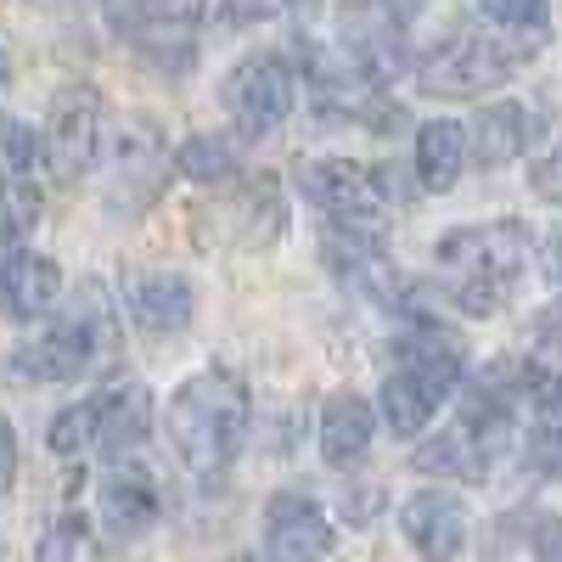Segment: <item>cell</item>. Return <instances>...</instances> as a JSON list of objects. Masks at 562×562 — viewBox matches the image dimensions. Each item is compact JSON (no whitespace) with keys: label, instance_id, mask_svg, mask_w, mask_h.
<instances>
[{"label":"cell","instance_id":"cell-1","mask_svg":"<svg viewBox=\"0 0 562 562\" xmlns=\"http://www.w3.org/2000/svg\"><path fill=\"white\" fill-rule=\"evenodd\" d=\"M248 383L237 371H198V378H186L169 400V439L180 450V461L198 473L203 490H220V479L231 473V461H237V445L248 434Z\"/></svg>","mask_w":562,"mask_h":562},{"label":"cell","instance_id":"cell-2","mask_svg":"<svg viewBox=\"0 0 562 562\" xmlns=\"http://www.w3.org/2000/svg\"><path fill=\"white\" fill-rule=\"evenodd\" d=\"M434 259L450 281V304L461 315H495L512 293V281L529 265V225L524 220H490V225L445 231Z\"/></svg>","mask_w":562,"mask_h":562},{"label":"cell","instance_id":"cell-3","mask_svg":"<svg viewBox=\"0 0 562 562\" xmlns=\"http://www.w3.org/2000/svg\"><path fill=\"white\" fill-rule=\"evenodd\" d=\"M535 57V45L512 40L501 29H467V34H445L434 40L428 52L411 63V79L422 97H445V102H461V97H484V90L506 85L518 74V63Z\"/></svg>","mask_w":562,"mask_h":562},{"label":"cell","instance_id":"cell-4","mask_svg":"<svg viewBox=\"0 0 562 562\" xmlns=\"http://www.w3.org/2000/svg\"><path fill=\"white\" fill-rule=\"evenodd\" d=\"M108 344H113V310H108V293L90 281L40 338H29L12 355V371L23 383H74L108 355Z\"/></svg>","mask_w":562,"mask_h":562},{"label":"cell","instance_id":"cell-5","mask_svg":"<svg viewBox=\"0 0 562 562\" xmlns=\"http://www.w3.org/2000/svg\"><path fill=\"white\" fill-rule=\"evenodd\" d=\"M506 445H512V405H501L495 394L473 389L450 428L434 445L416 450V467H422V473H439V479L484 484L495 473V461L506 456Z\"/></svg>","mask_w":562,"mask_h":562},{"label":"cell","instance_id":"cell-6","mask_svg":"<svg viewBox=\"0 0 562 562\" xmlns=\"http://www.w3.org/2000/svg\"><path fill=\"white\" fill-rule=\"evenodd\" d=\"M338 79H355L378 90L400 74H411V45H405V12L394 0H338Z\"/></svg>","mask_w":562,"mask_h":562},{"label":"cell","instance_id":"cell-7","mask_svg":"<svg viewBox=\"0 0 562 562\" xmlns=\"http://www.w3.org/2000/svg\"><path fill=\"white\" fill-rule=\"evenodd\" d=\"M299 186H304V198L333 220V231L360 237V243H383L389 198H383L378 175H371L366 164H355V158H304Z\"/></svg>","mask_w":562,"mask_h":562},{"label":"cell","instance_id":"cell-8","mask_svg":"<svg viewBox=\"0 0 562 562\" xmlns=\"http://www.w3.org/2000/svg\"><path fill=\"white\" fill-rule=\"evenodd\" d=\"M102 135H108V108L102 90L90 85H63L52 108H45V130H40V164L52 169L63 186L85 180L102 164Z\"/></svg>","mask_w":562,"mask_h":562},{"label":"cell","instance_id":"cell-9","mask_svg":"<svg viewBox=\"0 0 562 562\" xmlns=\"http://www.w3.org/2000/svg\"><path fill=\"white\" fill-rule=\"evenodd\" d=\"M220 102H225V113H231V124H237L243 140L276 135L293 113V63L281 52H248L225 74Z\"/></svg>","mask_w":562,"mask_h":562},{"label":"cell","instance_id":"cell-10","mask_svg":"<svg viewBox=\"0 0 562 562\" xmlns=\"http://www.w3.org/2000/svg\"><path fill=\"white\" fill-rule=\"evenodd\" d=\"M102 169H108V198L130 214H140V209H153V198L164 192V175L175 169V158H169V147H164V135H158V124H147V119H124L119 130H113V140L102 147Z\"/></svg>","mask_w":562,"mask_h":562},{"label":"cell","instance_id":"cell-11","mask_svg":"<svg viewBox=\"0 0 562 562\" xmlns=\"http://www.w3.org/2000/svg\"><path fill=\"white\" fill-rule=\"evenodd\" d=\"M333 518L299 490L288 495H270L265 506V557L270 562H321L333 551Z\"/></svg>","mask_w":562,"mask_h":562},{"label":"cell","instance_id":"cell-12","mask_svg":"<svg viewBox=\"0 0 562 562\" xmlns=\"http://www.w3.org/2000/svg\"><path fill=\"white\" fill-rule=\"evenodd\" d=\"M57 304H63V265L52 254H34V248L0 254V315L29 326L45 321Z\"/></svg>","mask_w":562,"mask_h":562},{"label":"cell","instance_id":"cell-13","mask_svg":"<svg viewBox=\"0 0 562 562\" xmlns=\"http://www.w3.org/2000/svg\"><path fill=\"white\" fill-rule=\"evenodd\" d=\"M400 529L422 562H456L467 546V506L450 490H416L400 506Z\"/></svg>","mask_w":562,"mask_h":562},{"label":"cell","instance_id":"cell-14","mask_svg":"<svg viewBox=\"0 0 562 562\" xmlns=\"http://www.w3.org/2000/svg\"><path fill=\"white\" fill-rule=\"evenodd\" d=\"M158 479H153V467H140V461H113L102 484H97V512H102V529L130 540L140 529H153L158 524Z\"/></svg>","mask_w":562,"mask_h":562},{"label":"cell","instance_id":"cell-15","mask_svg":"<svg viewBox=\"0 0 562 562\" xmlns=\"http://www.w3.org/2000/svg\"><path fill=\"white\" fill-rule=\"evenodd\" d=\"M450 389H456V378H439V371H416V366L389 371V383H383V394H378V416H383V428H389V434H400V439L428 434Z\"/></svg>","mask_w":562,"mask_h":562},{"label":"cell","instance_id":"cell-16","mask_svg":"<svg viewBox=\"0 0 562 562\" xmlns=\"http://www.w3.org/2000/svg\"><path fill=\"white\" fill-rule=\"evenodd\" d=\"M124 310H130V321H135L147 338H169V333H186V326H192V315H198V288H192L186 276H175V270H147V276L130 281Z\"/></svg>","mask_w":562,"mask_h":562},{"label":"cell","instance_id":"cell-17","mask_svg":"<svg viewBox=\"0 0 562 562\" xmlns=\"http://www.w3.org/2000/svg\"><path fill=\"white\" fill-rule=\"evenodd\" d=\"M90 411H97V450L113 461H130V450H140L153 434V394L140 383L97 389L90 394Z\"/></svg>","mask_w":562,"mask_h":562},{"label":"cell","instance_id":"cell-18","mask_svg":"<svg viewBox=\"0 0 562 562\" xmlns=\"http://www.w3.org/2000/svg\"><path fill=\"white\" fill-rule=\"evenodd\" d=\"M467 140H473V164L479 169H501L512 158H524L529 147V108L524 102H484L467 124Z\"/></svg>","mask_w":562,"mask_h":562},{"label":"cell","instance_id":"cell-19","mask_svg":"<svg viewBox=\"0 0 562 562\" xmlns=\"http://www.w3.org/2000/svg\"><path fill=\"white\" fill-rule=\"evenodd\" d=\"M416 180L428 186V192H450V186L467 175V164H473V140H467V130L456 119H434L416 130Z\"/></svg>","mask_w":562,"mask_h":562},{"label":"cell","instance_id":"cell-20","mask_svg":"<svg viewBox=\"0 0 562 562\" xmlns=\"http://www.w3.org/2000/svg\"><path fill=\"white\" fill-rule=\"evenodd\" d=\"M371 434H378V416L360 394H338L321 411V461L326 467H355L371 450Z\"/></svg>","mask_w":562,"mask_h":562},{"label":"cell","instance_id":"cell-21","mask_svg":"<svg viewBox=\"0 0 562 562\" xmlns=\"http://www.w3.org/2000/svg\"><path fill=\"white\" fill-rule=\"evenodd\" d=\"M203 12H209V0H147V7L135 12V23H147V34H140L147 52L175 63V57H186V45H192Z\"/></svg>","mask_w":562,"mask_h":562},{"label":"cell","instance_id":"cell-22","mask_svg":"<svg viewBox=\"0 0 562 562\" xmlns=\"http://www.w3.org/2000/svg\"><path fill=\"white\" fill-rule=\"evenodd\" d=\"M175 169L186 180H198V186H220V180L237 175V140H231V135H192V140H180Z\"/></svg>","mask_w":562,"mask_h":562},{"label":"cell","instance_id":"cell-23","mask_svg":"<svg viewBox=\"0 0 562 562\" xmlns=\"http://www.w3.org/2000/svg\"><path fill=\"white\" fill-rule=\"evenodd\" d=\"M40 214H45V203H40L34 180H0V248H23Z\"/></svg>","mask_w":562,"mask_h":562},{"label":"cell","instance_id":"cell-24","mask_svg":"<svg viewBox=\"0 0 562 562\" xmlns=\"http://www.w3.org/2000/svg\"><path fill=\"white\" fill-rule=\"evenodd\" d=\"M479 12L490 18V29L512 34V40H524L540 52V40H546V0H479Z\"/></svg>","mask_w":562,"mask_h":562},{"label":"cell","instance_id":"cell-25","mask_svg":"<svg viewBox=\"0 0 562 562\" xmlns=\"http://www.w3.org/2000/svg\"><path fill=\"white\" fill-rule=\"evenodd\" d=\"M40 169V130L0 113V180H29Z\"/></svg>","mask_w":562,"mask_h":562},{"label":"cell","instance_id":"cell-26","mask_svg":"<svg viewBox=\"0 0 562 562\" xmlns=\"http://www.w3.org/2000/svg\"><path fill=\"white\" fill-rule=\"evenodd\" d=\"M45 445H52V456H85V450H97V411H90V400L57 411L52 428H45Z\"/></svg>","mask_w":562,"mask_h":562},{"label":"cell","instance_id":"cell-27","mask_svg":"<svg viewBox=\"0 0 562 562\" xmlns=\"http://www.w3.org/2000/svg\"><path fill=\"white\" fill-rule=\"evenodd\" d=\"M529 192L540 203H557L562 209V124L546 135V147L529 158Z\"/></svg>","mask_w":562,"mask_h":562},{"label":"cell","instance_id":"cell-28","mask_svg":"<svg viewBox=\"0 0 562 562\" xmlns=\"http://www.w3.org/2000/svg\"><path fill=\"white\" fill-rule=\"evenodd\" d=\"M529 467L540 479L562 484V416H535V428H529Z\"/></svg>","mask_w":562,"mask_h":562},{"label":"cell","instance_id":"cell-29","mask_svg":"<svg viewBox=\"0 0 562 562\" xmlns=\"http://www.w3.org/2000/svg\"><path fill=\"white\" fill-rule=\"evenodd\" d=\"M79 546H85V518H57L52 529L40 535V546H34V562H74L79 557Z\"/></svg>","mask_w":562,"mask_h":562},{"label":"cell","instance_id":"cell-30","mask_svg":"<svg viewBox=\"0 0 562 562\" xmlns=\"http://www.w3.org/2000/svg\"><path fill=\"white\" fill-rule=\"evenodd\" d=\"M220 7H225V23L248 29V23H265V18H276V12L304 7V0H220Z\"/></svg>","mask_w":562,"mask_h":562},{"label":"cell","instance_id":"cell-31","mask_svg":"<svg viewBox=\"0 0 562 562\" xmlns=\"http://www.w3.org/2000/svg\"><path fill=\"white\" fill-rule=\"evenodd\" d=\"M529 546L540 562H562V512H540L529 529Z\"/></svg>","mask_w":562,"mask_h":562},{"label":"cell","instance_id":"cell-32","mask_svg":"<svg viewBox=\"0 0 562 562\" xmlns=\"http://www.w3.org/2000/svg\"><path fill=\"white\" fill-rule=\"evenodd\" d=\"M12 479H18V428L0 416V495L12 490Z\"/></svg>","mask_w":562,"mask_h":562},{"label":"cell","instance_id":"cell-33","mask_svg":"<svg viewBox=\"0 0 562 562\" xmlns=\"http://www.w3.org/2000/svg\"><path fill=\"white\" fill-rule=\"evenodd\" d=\"M540 270H546V288H551V293H562V225L540 243Z\"/></svg>","mask_w":562,"mask_h":562},{"label":"cell","instance_id":"cell-34","mask_svg":"<svg viewBox=\"0 0 562 562\" xmlns=\"http://www.w3.org/2000/svg\"><path fill=\"white\" fill-rule=\"evenodd\" d=\"M7 74H12V63H7V45H0V85H7Z\"/></svg>","mask_w":562,"mask_h":562}]
</instances>
